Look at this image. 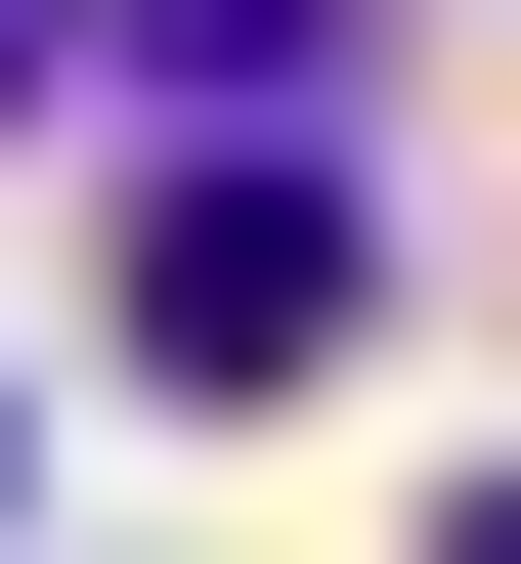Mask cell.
I'll return each mask as SVG.
<instances>
[{"mask_svg": "<svg viewBox=\"0 0 521 564\" xmlns=\"http://www.w3.org/2000/svg\"><path fill=\"white\" fill-rule=\"evenodd\" d=\"M0 87H44V0H0Z\"/></svg>", "mask_w": 521, "mask_h": 564, "instance_id": "cell-4", "label": "cell"}, {"mask_svg": "<svg viewBox=\"0 0 521 564\" xmlns=\"http://www.w3.org/2000/svg\"><path fill=\"white\" fill-rule=\"evenodd\" d=\"M435 564H521V478H478V521H435Z\"/></svg>", "mask_w": 521, "mask_h": 564, "instance_id": "cell-3", "label": "cell"}, {"mask_svg": "<svg viewBox=\"0 0 521 564\" xmlns=\"http://www.w3.org/2000/svg\"><path fill=\"white\" fill-rule=\"evenodd\" d=\"M348 304H391V217L304 174V87H261V131H218V174L131 217V391H304V348H348Z\"/></svg>", "mask_w": 521, "mask_h": 564, "instance_id": "cell-1", "label": "cell"}, {"mask_svg": "<svg viewBox=\"0 0 521 564\" xmlns=\"http://www.w3.org/2000/svg\"><path fill=\"white\" fill-rule=\"evenodd\" d=\"M131 44H174V87H348V0H131Z\"/></svg>", "mask_w": 521, "mask_h": 564, "instance_id": "cell-2", "label": "cell"}]
</instances>
